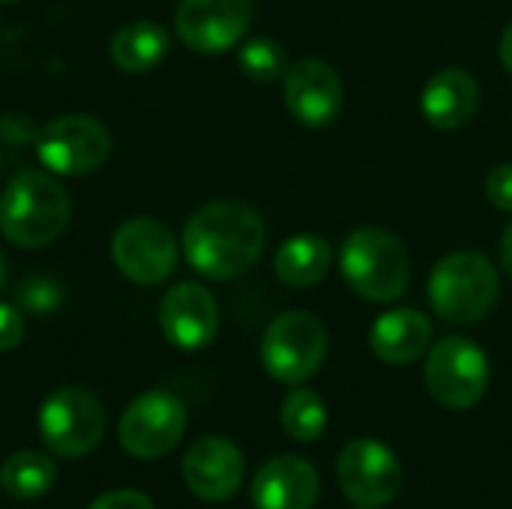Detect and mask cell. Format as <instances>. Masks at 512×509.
<instances>
[{"label":"cell","instance_id":"31","mask_svg":"<svg viewBox=\"0 0 512 509\" xmlns=\"http://www.w3.org/2000/svg\"><path fill=\"white\" fill-rule=\"evenodd\" d=\"M3 279H6V258H3V252H0V288H3Z\"/></svg>","mask_w":512,"mask_h":509},{"label":"cell","instance_id":"25","mask_svg":"<svg viewBox=\"0 0 512 509\" xmlns=\"http://www.w3.org/2000/svg\"><path fill=\"white\" fill-rule=\"evenodd\" d=\"M39 135V126L27 117V114H18V111H9L0 117V141L6 147H24V144H33Z\"/></svg>","mask_w":512,"mask_h":509},{"label":"cell","instance_id":"4","mask_svg":"<svg viewBox=\"0 0 512 509\" xmlns=\"http://www.w3.org/2000/svg\"><path fill=\"white\" fill-rule=\"evenodd\" d=\"M501 297V279L495 264L474 249L444 255L429 276V300L435 315L447 324L483 321Z\"/></svg>","mask_w":512,"mask_h":509},{"label":"cell","instance_id":"28","mask_svg":"<svg viewBox=\"0 0 512 509\" xmlns=\"http://www.w3.org/2000/svg\"><path fill=\"white\" fill-rule=\"evenodd\" d=\"M87 509H153V501L138 489H117L99 495Z\"/></svg>","mask_w":512,"mask_h":509},{"label":"cell","instance_id":"26","mask_svg":"<svg viewBox=\"0 0 512 509\" xmlns=\"http://www.w3.org/2000/svg\"><path fill=\"white\" fill-rule=\"evenodd\" d=\"M486 198L501 213H512V162L495 165L486 177Z\"/></svg>","mask_w":512,"mask_h":509},{"label":"cell","instance_id":"29","mask_svg":"<svg viewBox=\"0 0 512 509\" xmlns=\"http://www.w3.org/2000/svg\"><path fill=\"white\" fill-rule=\"evenodd\" d=\"M498 252H501V267H504V270L512 276V222L504 228V234H501V246H498Z\"/></svg>","mask_w":512,"mask_h":509},{"label":"cell","instance_id":"6","mask_svg":"<svg viewBox=\"0 0 512 509\" xmlns=\"http://www.w3.org/2000/svg\"><path fill=\"white\" fill-rule=\"evenodd\" d=\"M423 375L438 405L450 411H468L489 393L492 366L477 342L465 336H447L429 348Z\"/></svg>","mask_w":512,"mask_h":509},{"label":"cell","instance_id":"14","mask_svg":"<svg viewBox=\"0 0 512 509\" xmlns=\"http://www.w3.org/2000/svg\"><path fill=\"white\" fill-rule=\"evenodd\" d=\"M246 474L243 453L234 441L222 435L198 438L183 456V483L201 501L219 504L240 492Z\"/></svg>","mask_w":512,"mask_h":509},{"label":"cell","instance_id":"15","mask_svg":"<svg viewBox=\"0 0 512 509\" xmlns=\"http://www.w3.org/2000/svg\"><path fill=\"white\" fill-rule=\"evenodd\" d=\"M162 336L180 351H201L219 333V303L198 282H180L159 303Z\"/></svg>","mask_w":512,"mask_h":509},{"label":"cell","instance_id":"9","mask_svg":"<svg viewBox=\"0 0 512 509\" xmlns=\"http://www.w3.org/2000/svg\"><path fill=\"white\" fill-rule=\"evenodd\" d=\"M336 480L354 507L381 509L402 489V462L384 441L357 438L339 453Z\"/></svg>","mask_w":512,"mask_h":509},{"label":"cell","instance_id":"30","mask_svg":"<svg viewBox=\"0 0 512 509\" xmlns=\"http://www.w3.org/2000/svg\"><path fill=\"white\" fill-rule=\"evenodd\" d=\"M501 63H504V69L512 75V21L507 24L504 36H501Z\"/></svg>","mask_w":512,"mask_h":509},{"label":"cell","instance_id":"1","mask_svg":"<svg viewBox=\"0 0 512 509\" xmlns=\"http://www.w3.org/2000/svg\"><path fill=\"white\" fill-rule=\"evenodd\" d=\"M180 243L195 273L228 282L261 261L267 249V222L243 201H210L186 219Z\"/></svg>","mask_w":512,"mask_h":509},{"label":"cell","instance_id":"7","mask_svg":"<svg viewBox=\"0 0 512 509\" xmlns=\"http://www.w3.org/2000/svg\"><path fill=\"white\" fill-rule=\"evenodd\" d=\"M39 162L54 177H84L105 165L111 153V132L93 114H60L39 126L33 141Z\"/></svg>","mask_w":512,"mask_h":509},{"label":"cell","instance_id":"22","mask_svg":"<svg viewBox=\"0 0 512 509\" xmlns=\"http://www.w3.org/2000/svg\"><path fill=\"white\" fill-rule=\"evenodd\" d=\"M279 420H282V429L288 432V438H294L300 444H312L327 429V405L315 390L294 387L282 402Z\"/></svg>","mask_w":512,"mask_h":509},{"label":"cell","instance_id":"19","mask_svg":"<svg viewBox=\"0 0 512 509\" xmlns=\"http://www.w3.org/2000/svg\"><path fill=\"white\" fill-rule=\"evenodd\" d=\"M333 264V249L327 237L318 234H294L288 237L273 258L276 279L288 288H315Z\"/></svg>","mask_w":512,"mask_h":509},{"label":"cell","instance_id":"10","mask_svg":"<svg viewBox=\"0 0 512 509\" xmlns=\"http://www.w3.org/2000/svg\"><path fill=\"white\" fill-rule=\"evenodd\" d=\"M177 258L171 228L153 216H132L111 237V261L135 285L165 282L177 270Z\"/></svg>","mask_w":512,"mask_h":509},{"label":"cell","instance_id":"18","mask_svg":"<svg viewBox=\"0 0 512 509\" xmlns=\"http://www.w3.org/2000/svg\"><path fill=\"white\" fill-rule=\"evenodd\" d=\"M435 327L420 309H390L369 333V345L378 360L390 366H411L432 348Z\"/></svg>","mask_w":512,"mask_h":509},{"label":"cell","instance_id":"3","mask_svg":"<svg viewBox=\"0 0 512 509\" xmlns=\"http://www.w3.org/2000/svg\"><path fill=\"white\" fill-rule=\"evenodd\" d=\"M339 270L348 288L369 303H396L411 285V255L387 228H357L339 249Z\"/></svg>","mask_w":512,"mask_h":509},{"label":"cell","instance_id":"32","mask_svg":"<svg viewBox=\"0 0 512 509\" xmlns=\"http://www.w3.org/2000/svg\"><path fill=\"white\" fill-rule=\"evenodd\" d=\"M0 3H15V0H0Z\"/></svg>","mask_w":512,"mask_h":509},{"label":"cell","instance_id":"24","mask_svg":"<svg viewBox=\"0 0 512 509\" xmlns=\"http://www.w3.org/2000/svg\"><path fill=\"white\" fill-rule=\"evenodd\" d=\"M18 303L33 315H48L60 306V285L48 276H33L18 288Z\"/></svg>","mask_w":512,"mask_h":509},{"label":"cell","instance_id":"17","mask_svg":"<svg viewBox=\"0 0 512 509\" xmlns=\"http://www.w3.org/2000/svg\"><path fill=\"white\" fill-rule=\"evenodd\" d=\"M477 108H480V84L474 72L459 66L438 69L420 93V111L426 123L441 132H456L468 126Z\"/></svg>","mask_w":512,"mask_h":509},{"label":"cell","instance_id":"27","mask_svg":"<svg viewBox=\"0 0 512 509\" xmlns=\"http://www.w3.org/2000/svg\"><path fill=\"white\" fill-rule=\"evenodd\" d=\"M24 339V315L12 303H0V351L18 348Z\"/></svg>","mask_w":512,"mask_h":509},{"label":"cell","instance_id":"21","mask_svg":"<svg viewBox=\"0 0 512 509\" xmlns=\"http://www.w3.org/2000/svg\"><path fill=\"white\" fill-rule=\"evenodd\" d=\"M57 480V465L39 450L12 453L0 468V489L15 501H39L51 492Z\"/></svg>","mask_w":512,"mask_h":509},{"label":"cell","instance_id":"5","mask_svg":"<svg viewBox=\"0 0 512 509\" xmlns=\"http://www.w3.org/2000/svg\"><path fill=\"white\" fill-rule=\"evenodd\" d=\"M327 327L303 309L282 312L270 321L261 339V363L279 384L300 387L318 375L327 360Z\"/></svg>","mask_w":512,"mask_h":509},{"label":"cell","instance_id":"8","mask_svg":"<svg viewBox=\"0 0 512 509\" xmlns=\"http://www.w3.org/2000/svg\"><path fill=\"white\" fill-rule=\"evenodd\" d=\"M36 423L39 438L51 453L81 459L99 447L108 417L96 393L84 387H60L42 402Z\"/></svg>","mask_w":512,"mask_h":509},{"label":"cell","instance_id":"11","mask_svg":"<svg viewBox=\"0 0 512 509\" xmlns=\"http://www.w3.org/2000/svg\"><path fill=\"white\" fill-rule=\"evenodd\" d=\"M186 420V408L174 393H141L120 417V447L135 459L168 456L183 441Z\"/></svg>","mask_w":512,"mask_h":509},{"label":"cell","instance_id":"23","mask_svg":"<svg viewBox=\"0 0 512 509\" xmlns=\"http://www.w3.org/2000/svg\"><path fill=\"white\" fill-rule=\"evenodd\" d=\"M237 63H240L243 75L258 84H273V81L285 78V72H288V54H285L282 42H276L270 36L246 39L237 51Z\"/></svg>","mask_w":512,"mask_h":509},{"label":"cell","instance_id":"16","mask_svg":"<svg viewBox=\"0 0 512 509\" xmlns=\"http://www.w3.org/2000/svg\"><path fill=\"white\" fill-rule=\"evenodd\" d=\"M249 495L255 509H312L321 495V477L300 456H276L258 468Z\"/></svg>","mask_w":512,"mask_h":509},{"label":"cell","instance_id":"13","mask_svg":"<svg viewBox=\"0 0 512 509\" xmlns=\"http://www.w3.org/2000/svg\"><path fill=\"white\" fill-rule=\"evenodd\" d=\"M285 105L306 129H327L345 105L339 72L321 57H303L285 72Z\"/></svg>","mask_w":512,"mask_h":509},{"label":"cell","instance_id":"33","mask_svg":"<svg viewBox=\"0 0 512 509\" xmlns=\"http://www.w3.org/2000/svg\"><path fill=\"white\" fill-rule=\"evenodd\" d=\"M357 509H360V507H357Z\"/></svg>","mask_w":512,"mask_h":509},{"label":"cell","instance_id":"20","mask_svg":"<svg viewBox=\"0 0 512 509\" xmlns=\"http://www.w3.org/2000/svg\"><path fill=\"white\" fill-rule=\"evenodd\" d=\"M171 48V39H168V30L156 21H129L123 24L111 42H108V54H111V63L129 75H138V72H147L153 66H159L165 60Z\"/></svg>","mask_w":512,"mask_h":509},{"label":"cell","instance_id":"2","mask_svg":"<svg viewBox=\"0 0 512 509\" xmlns=\"http://www.w3.org/2000/svg\"><path fill=\"white\" fill-rule=\"evenodd\" d=\"M69 216V192L51 171H18L0 192V234L18 249L51 246Z\"/></svg>","mask_w":512,"mask_h":509},{"label":"cell","instance_id":"12","mask_svg":"<svg viewBox=\"0 0 512 509\" xmlns=\"http://www.w3.org/2000/svg\"><path fill=\"white\" fill-rule=\"evenodd\" d=\"M252 18V0H180L174 30L195 54H225L243 42Z\"/></svg>","mask_w":512,"mask_h":509}]
</instances>
